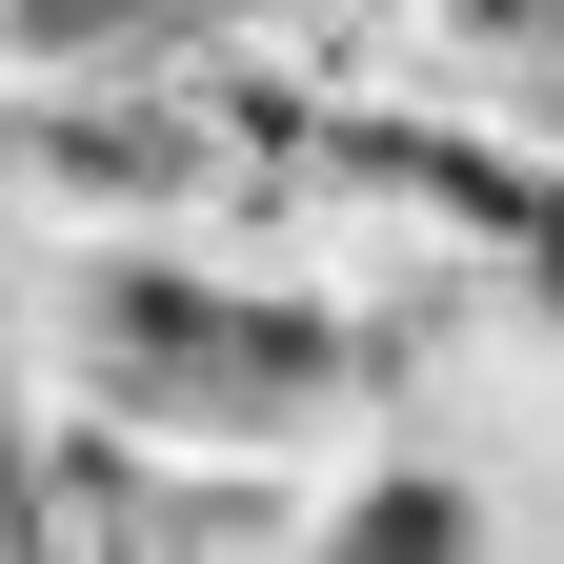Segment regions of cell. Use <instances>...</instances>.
I'll list each match as a JSON object with an SVG mask.
<instances>
[{
	"label": "cell",
	"mask_w": 564,
	"mask_h": 564,
	"mask_svg": "<svg viewBox=\"0 0 564 564\" xmlns=\"http://www.w3.org/2000/svg\"><path fill=\"white\" fill-rule=\"evenodd\" d=\"M383 41H403V82H444V101H505V121H544L564 0H383Z\"/></svg>",
	"instance_id": "cell-2"
},
{
	"label": "cell",
	"mask_w": 564,
	"mask_h": 564,
	"mask_svg": "<svg viewBox=\"0 0 564 564\" xmlns=\"http://www.w3.org/2000/svg\"><path fill=\"white\" fill-rule=\"evenodd\" d=\"M223 121L182 101L162 21L101 41H0V242H101V223H202Z\"/></svg>",
	"instance_id": "cell-1"
}]
</instances>
